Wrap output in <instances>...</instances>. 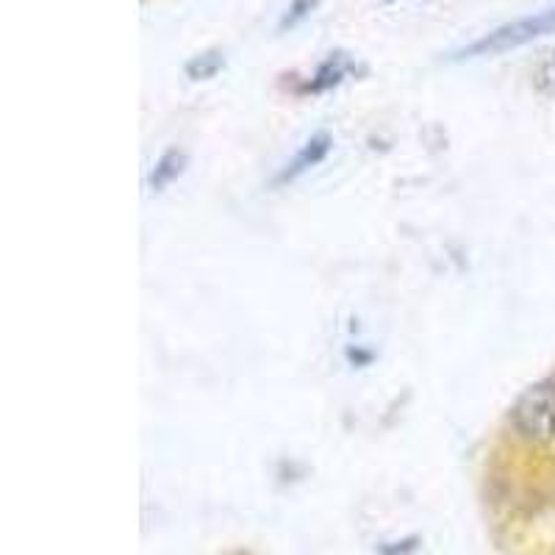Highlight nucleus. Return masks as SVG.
I'll use <instances>...</instances> for the list:
<instances>
[{"mask_svg":"<svg viewBox=\"0 0 555 555\" xmlns=\"http://www.w3.org/2000/svg\"><path fill=\"white\" fill-rule=\"evenodd\" d=\"M553 69H555V59H553Z\"/></svg>","mask_w":555,"mask_h":555,"instance_id":"obj_8","label":"nucleus"},{"mask_svg":"<svg viewBox=\"0 0 555 555\" xmlns=\"http://www.w3.org/2000/svg\"><path fill=\"white\" fill-rule=\"evenodd\" d=\"M356 69V64L345 56V53H331V59L317 69L314 81H311V89L314 92H325V89L336 87V83L345 81L350 73Z\"/></svg>","mask_w":555,"mask_h":555,"instance_id":"obj_4","label":"nucleus"},{"mask_svg":"<svg viewBox=\"0 0 555 555\" xmlns=\"http://www.w3.org/2000/svg\"><path fill=\"white\" fill-rule=\"evenodd\" d=\"M514 428L530 442H547L555 436V375L537 380L519 395L512 409Z\"/></svg>","mask_w":555,"mask_h":555,"instance_id":"obj_2","label":"nucleus"},{"mask_svg":"<svg viewBox=\"0 0 555 555\" xmlns=\"http://www.w3.org/2000/svg\"><path fill=\"white\" fill-rule=\"evenodd\" d=\"M555 31V7L547 12H539L533 17L514 20V23H505V26L494 28L492 34L475 39L473 44H467L464 51L455 53V59H478V56H498V53L514 51V48H522V44L533 42V39H542L547 34Z\"/></svg>","mask_w":555,"mask_h":555,"instance_id":"obj_1","label":"nucleus"},{"mask_svg":"<svg viewBox=\"0 0 555 555\" xmlns=\"http://www.w3.org/2000/svg\"><path fill=\"white\" fill-rule=\"evenodd\" d=\"M320 7V0H292L289 7V14H286L284 26H295V23H300L304 17H309L314 9Z\"/></svg>","mask_w":555,"mask_h":555,"instance_id":"obj_7","label":"nucleus"},{"mask_svg":"<svg viewBox=\"0 0 555 555\" xmlns=\"http://www.w3.org/2000/svg\"><path fill=\"white\" fill-rule=\"evenodd\" d=\"M328 151H331L328 133H317V137H311L309 142L300 147V153H297L289 165H286V170L281 172V178H278V181H295V178L304 176L306 170H311V167L320 165L322 158L328 156Z\"/></svg>","mask_w":555,"mask_h":555,"instance_id":"obj_3","label":"nucleus"},{"mask_svg":"<svg viewBox=\"0 0 555 555\" xmlns=\"http://www.w3.org/2000/svg\"><path fill=\"white\" fill-rule=\"evenodd\" d=\"M225 59H222L220 51H206V53H197L190 64H186V76L192 81H208V78H215L217 73L222 69Z\"/></svg>","mask_w":555,"mask_h":555,"instance_id":"obj_6","label":"nucleus"},{"mask_svg":"<svg viewBox=\"0 0 555 555\" xmlns=\"http://www.w3.org/2000/svg\"><path fill=\"white\" fill-rule=\"evenodd\" d=\"M186 170V156L181 151H170L165 156L158 158L156 167L151 172V190L153 192H162L165 186H170L181 172Z\"/></svg>","mask_w":555,"mask_h":555,"instance_id":"obj_5","label":"nucleus"}]
</instances>
